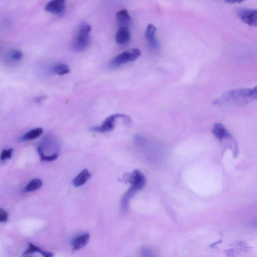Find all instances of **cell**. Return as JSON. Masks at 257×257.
Here are the masks:
<instances>
[{"mask_svg":"<svg viewBox=\"0 0 257 257\" xmlns=\"http://www.w3.org/2000/svg\"><path fill=\"white\" fill-rule=\"evenodd\" d=\"M71 70L69 67L64 64H58L53 66L51 72L59 76H64L69 74Z\"/></svg>","mask_w":257,"mask_h":257,"instance_id":"obj_15","label":"cell"},{"mask_svg":"<svg viewBox=\"0 0 257 257\" xmlns=\"http://www.w3.org/2000/svg\"><path fill=\"white\" fill-rule=\"evenodd\" d=\"M116 18L120 27H128L127 26L131 21V17L126 10L119 11L116 14Z\"/></svg>","mask_w":257,"mask_h":257,"instance_id":"obj_13","label":"cell"},{"mask_svg":"<svg viewBox=\"0 0 257 257\" xmlns=\"http://www.w3.org/2000/svg\"><path fill=\"white\" fill-rule=\"evenodd\" d=\"M132 185L131 188L134 189L136 191L141 189L145 184V179L143 175L138 171H134L130 179Z\"/></svg>","mask_w":257,"mask_h":257,"instance_id":"obj_10","label":"cell"},{"mask_svg":"<svg viewBox=\"0 0 257 257\" xmlns=\"http://www.w3.org/2000/svg\"><path fill=\"white\" fill-rule=\"evenodd\" d=\"M8 220V214L6 211L3 209L0 210V222L6 223Z\"/></svg>","mask_w":257,"mask_h":257,"instance_id":"obj_21","label":"cell"},{"mask_svg":"<svg viewBox=\"0 0 257 257\" xmlns=\"http://www.w3.org/2000/svg\"><path fill=\"white\" fill-rule=\"evenodd\" d=\"M131 33L128 27L121 26L116 35V41L119 45H125L131 39Z\"/></svg>","mask_w":257,"mask_h":257,"instance_id":"obj_9","label":"cell"},{"mask_svg":"<svg viewBox=\"0 0 257 257\" xmlns=\"http://www.w3.org/2000/svg\"><path fill=\"white\" fill-rule=\"evenodd\" d=\"M59 157V153H56L50 156H42L40 157L41 161L45 162H53L58 159Z\"/></svg>","mask_w":257,"mask_h":257,"instance_id":"obj_20","label":"cell"},{"mask_svg":"<svg viewBox=\"0 0 257 257\" xmlns=\"http://www.w3.org/2000/svg\"><path fill=\"white\" fill-rule=\"evenodd\" d=\"M43 133V130L42 128H35L24 134L20 138V140L22 142L31 141L39 137Z\"/></svg>","mask_w":257,"mask_h":257,"instance_id":"obj_12","label":"cell"},{"mask_svg":"<svg viewBox=\"0 0 257 257\" xmlns=\"http://www.w3.org/2000/svg\"><path fill=\"white\" fill-rule=\"evenodd\" d=\"M247 0H225V1L228 4L241 3Z\"/></svg>","mask_w":257,"mask_h":257,"instance_id":"obj_22","label":"cell"},{"mask_svg":"<svg viewBox=\"0 0 257 257\" xmlns=\"http://www.w3.org/2000/svg\"><path fill=\"white\" fill-rule=\"evenodd\" d=\"M238 13L243 22L250 26L257 27V9H241Z\"/></svg>","mask_w":257,"mask_h":257,"instance_id":"obj_5","label":"cell"},{"mask_svg":"<svg viewBox=\"0 0 257 257\" xmlns=\"http://www.w3.org/2000/svg\"><path fill=\"white\" fill-rule=\"evenodd\" d=\"M13 149L12 148L3 150L1 153V160L5 161L10 159L12 155Z\"/></svg>","mask_w":257,"mask_h":257,"instance_id":"obj_19","label":"cell"},{"mask_svg":"<svg viewBox=\"0 0 257 257\" xmlns=\"http://www.w3.org/2000/svg\"><path fill=\"white\" fill-rule=\"evenodd\" d=\"M119 118L130 120L129 117L127 115L121 114H113L106 118L101 125L92 127L90 129V130L94 132L101 133L110 132L115 128L116 120Z\"/></svg>","mask_w":257,"mask_h":257,"instance_id":"obj_4","label":"cell"},{"mask_svg":"<svg viewBox=\"0 0 257 257\" xmlns=\"http://www.w3.org/2000/svg\"><path fill=\"white\" fill-rule=\"evenodd\" d=\"M42 185V181L39 179L32 180L26 187L25 190L26 192H30L36 190L40 188Z\"/></svg>","mask_w":257,"mask_h":257,"instance_id":"obj_18","label":"cell"},{"mask_svg":"<svg viewBox=\"0 0 257 257\" xmlns=\"http://www.w3.org/2000/svg\"><path fill=\"white\" fill-rule=\"evenodd\" d=\"M67 0H51L45 6V10L50 13L60 14L65 9Z\"/></svg>","mask_w":257,"mask_h":257,"instance_id":"obj_7","label":"cell"},{"mask_svg":"<svg viewBox=\"0 0 257 257\" xmlns=\"http://www.w3.org/2000/svg\"><path fill=\"white\" fill-rule=\"evenodd\" d=\"M257 100V86L252 88H236L226 91L215 103L218 106H243Z\"/></svg>","mask_w":257,"mask_h":257,"instance_id":"obj_1","label":"cell"},{"mask_svg":"<svg viewBox=\"0 0 257 257\" xmlns=\"http://www.w3.org/2000/svg\"><path fill=\"white\" fill-rule=\"evenodd\" d=\"M91 176L90 173L87 169L84 170L74 179V185L76 187L84 185L90 178Z\"/></svg>","mask_w":257,"mask_h":257,"instance_id":"obj_11","label":"cell"},{"mask_svg":"<svg viewBox=\"0 0 257 257\" xmlns=\"http://www.w3.org/2000/svg\"><path fill=\"white\" fill-rule=\"evenodd\" d=\"M157 28L153 24H149L146 28L145 32V37L150 46L154 48L157 49L159 47V43L156 38V33Z\"/></svg>","mask_w":257,"mask_h":257,"instance_id":"obj_8","label":"cell"},{"mask_svg":"<svg viewBox=\"0 0 257 257\" xmlns=\"http://www.w3.org/2000/svg\"><path fill=\"white\" fill-rule=\"evenodd\" d=\"M35 252H39L43 256L46 257H51L54 256V255L52 253L43 251L40 248L31 243L29 244V247L24 253V255H29Z\"/></svg>","mask_w":257,"mask_h":257,"instance_id":"obj_17","label":"cell"},{"mask_svg":"<svg viewBox=\"0 0 257 257\" xmlns=\"http://www.w3.org/2000/svg\"><path fill=\"white\" fill-rule=\"evenodd\" d=\"M23 57V53L19 50H12L7 56V59L11 63H16L20 61Z\"/></svg>","mask_w":257,"mask_h":257,"instance_id":"obj_16","label":"cell"},{"mask_svg":"<svg viewBox=\"0 0 257 257\" xmlns=\"http://www.w3.org/2000/svg\"><path fill=\"white\" fill-rule=\"evenodd\" d=\"M91 26L86 23L81 24L73 44V48L77 53L86 50L90 44Z\"/></svg>","mask_w":257,"mask_h":257,"instance_id":"obj_2","label":"cell"},{"mask_svg":"<svg viewBox=\"0 0 257 257\" xmlns=\"http://www.w3.org/2000/svg\"><path fill=\"white\" fill-rule=\"evenodd\" d=\"M89 234H85L77 238L73 243L74 250H79L85 247L89 241Z\"/></svg>","mask_w":257,"mask_h":257,"instance_id":"obj_14","label":"cell"},{"mask_svg":"<svg viewBox=\"0 0 257 257\" xmlns=\"http://www.w3.org/2000/svg\"><path fill=\"white\" fill-rule=\"evenodd\" d=\"M212 131L214 136L222 142L225 141H235L232 135L222 124H215Z\"/></svg>","mask_w":257,"mask_h":257,"instance_id":"obj_6","label":"cell"},{"mask_svg":"<svg viewBox=\"0 0 257 257\" xmlns=\"http://www.w3.org/2000/svg\"><path fill=\"white\" fill-rule=\"evenodd\" d=\"M141 55V51L138 48L127 50L116 56L110 62L111 68L115 69L126 63L134 62Z\"/></svg>","mask_w":257,"mask_h":257,"instance_id":"obj_3","label":"cell"}]
</instances>
